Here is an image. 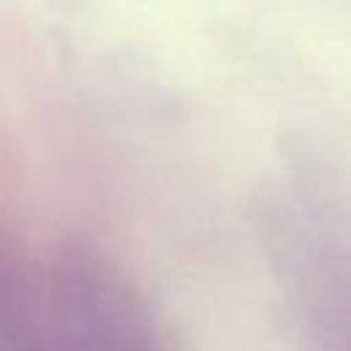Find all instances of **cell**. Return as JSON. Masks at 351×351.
I'll return each mask as SVG.
<instances>
[{"mask_svg": "<svg viewBox=\"0 0 351 351\" xmlns=\"http://www.w3.org/2000/svg\"><path fill=\"white\" fill-rule=\"evenodd\" d=\"M0 351H173L145 291L104 250L0 214Z\"/></svg>", "mask_w": 351, "mask_h": 351, "instance_id": "6da1fadb", "label": "cell"}]
</instances>
